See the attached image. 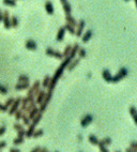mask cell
<instances>
[{"label": "cell", "mask_w": 137, "mask_h": 152, "mask_svg": "<svg viewBox=\"0 0 137 152\" xmlns=\"http://www.w3.org/2000/svg\"><path fill=\"white\" fill-rule=\"evenodd\" d=\"M102 141H103V143H104L105 146H109V145L111 143V138H109V137H106V138L103 139Z\"/></svg>", "instance_id": "45"}, {"label": "cell", "mask_w": 137, "mask_h": 152, "mask_svg": "<svg viewBox=\"0 0 137 152\" xmlns=\"http://www.w3.org/2000/svg\"><path fill=\"white\" fill-rule=\"evenodd\" d=\"M72 59L70 58V57H66V58H64V60L61 62V64L59 65V67H58L57 70H56V72H55V74H54V76L50 78V81H49L48 86H47V89L49 90V91H53L54 89H55V87H56V85H57L58 81L60 79V77L62 76V74H63V71H64V69H66V67H68V64L70 63V61H71Z\"/></svg>", "instance_id": "1"}, {"label": "cell", "mask_w": 137, "mask_h": 152, "mask_svg": "<svg viewBox=\"0 0 137 152\" xmlns=\"http://www.w3.org/2000/svg\"><path fill=\"white\" fill-rule=\"evenodd\" d=\"M118 73H120V74L123 76V77H125V76H126V75L128 74V71L126 70V69H125V67H121Z\"/></svg>", "instance_id": "43"}, {"label": "cell", "mask_w": 137, "mask_h": 152, "mask_svg": "<svg viewBox=\"0 0 137 152\" xmlns=\"http://www.w3.org/2000/svg\"><path fill=\"white\" fill-rule=\"evenodd\" d=\"M15 1H16V0H15Z\"/></svg>", "instance_id": "57"}, {"label": "cell", "mask_w": 137, "mask_h": 152, "mask_svg": "<svg viewBox=\"0 0 137 152\" xmlns=\"http://www.w3.org/2000/svg\"><path fill=\"white\" fill-rule=\"evenodd\" d=\"M24 141H25V139H24V137H19V136H17L16 138L13 139V143L15 145V146H18V145H22V143H24Z\"/></svg>", "instance_id": "31"}, {"label": "cell", "mask_w": 137, "mask_h": 152, "mask_svg": "<svg viewBox=\"0 0 137 152\" xmlns=\"http://www.w3.org/2000/svg\"><path fill=\"white\" fill-rule=\"evenodd\" d=\"M64 34H66V29H64V27H61L59 30H58V33H57V41L58 42H61V41H63V39H64Z\"/></svg>", "instance_id": "15"}, {"label": "cell", "mask_w": 137, "mask_h": 152, "mask_svg": "<svg viewBox=\"0 0 137 152\" xmlns=\"http://www.w3.org/2000/svg\"><path fill=\"white\" fill-rule=\"evenodd\" d=\"M60 1H61V3H64V2H66L68 0H60Z\"/></svg>", "instance_id": "55"}, {"label": "cell", "mask_w": 137, "mask_h": 152, "mask_svg": "<svg viewBox=\"0 0 137 152\" xmlns=\"http://www.w3.org/2000/svg\"><path fill=\"white\" fill-rule=\"evenodd\" d=\"M71 48L72 46L71 45H66L64 50H63V53H62V56H63V58H66V57H69V55H70V52H71Z\"/></svg>", "instance_id": "27"}, {"label": "cell", "mask_w": 137, "mask_h": 152, "mask_svg": "<svg viewBox=\"0 0 137 152\" xmlns=\"http://www.w3.org/2000/svg\"><path fill=\"white\" fill-rule=\"evenodd\" d=\"M130 148L132 149L133 152H137V143L136 141H132L130 143Z\"/></svg>", "instance_id": "44"}, {"label": "cell", "mask_w": 137, "mask_h": 152, "mask_svg": "<svg viewBox=\"0 0 137 152\" xmlns=\"http://www.w3.org/2000/svg\"><path fill=\"white\" fill-rule=\"evenodd\" d=\"M3 5H8V7H15L16 1L15 0H3Z\"/></svg>", "instance_id": "36"}, {"label": "cell", "mask_w": 137, "mask_h": 152, "mask_svg": "<svg viewBox=\"0 0 137 152\" xmlns=\"http://www.w3.org/2000/svg\"><path fill=\"white\" fill-rule=\"evenodd\" d=\"M88 140L91 145H97V143H99V139H97V137L95 135H89Z\"/></svg>", "instance_id": "25"}, {"label": "cell", "mask_w": 137, "mask_h": 152, "mask_svg": "<svg viewBox=\"0 0 137 152\" xmlns=\"http://www.w3.org/2000/svg\"><path fill=\"white\" fill-rule=\"evenodd\" d=\"M85 26H86V22H85L84 19H80L78 24H77V29H75V34L76 36H81L83 34V32H84V29H85Z\"/></svg>", "instance_id": "7"}, {"label": "cell", "mask_w": 137, "mask_h": 152, "mask_svg": "<svg viewBox=\"0 0 137 152\" xmlns=\"http://www.w3.org/2000/svg\"><path fill=\"white\" fill-rule=\"evenodd\" d=\"M92 121H93V117L88 114V115H86V116L81 119V121H80V125H81L83 128H86V126H88Z\"/></svg>", "instance_id": "8"}, {"label": "cell", "mask_w": 137, "mask_h": 152, "mask_svg": "<svg viewBox=\"0 0 137 152\" xmlns=\"http://www.w3.org/2000/svg\"><path fill=\"white\" fill-rule=\"evenodd\" d=\"M40 88H41L40 81H36L34 83H33L32 87H29V88H28V93H27V95H31V94H33V95L36 96V94H38V92L40 91Z\"/></svg>", "instance_id": "3"}, {"label": "cell", "mask_w": 137, "mask_h": 152, "mask_svg": "<svg viewBox=\"0 0 137 152\" xmlns=\"http://www.w3.org/2000/svg\"><path fill=\"white\" fill-rule=\"evenodd\" d=\"M23 110L22 109H17L16 112H14V116H15V119H16V121H19L21 119H22V116H23Z\"/></svg>", "instance_id": "35"}, {"label": "cell", "mask_w": 137, "mask_h": 152, "mask_svg": "<svg viewBox=\"0 0 137 152\" xmlns=\"http://www.w3.org/2000/svg\"><path fill=\"white\" fill-rule=\"evenodd\" d=\"M78 63H79V59H74V60L72 59L71 61H70V63L68 64V67H68V70H69V71H72V70H73V69H74V67H75Z\"/></svg>", "instance_id": "20"}, {"label": "cell", "mask_w": 137, "mask_h": 152, "mask_svg": "<svg viewBox=\"0 0 137 152\" xmlns=\"http://www.w3.org/2000/svg\"><path fill=\"white\" fill-rule=\"evenodd\" d=\"M66 20L68 24H70V25H72L73 27H75L77 26V22L75 20V18L72 16L71 14H66Z\"/></svg>", "instance_id": "12"}, {"label": "cell", "mask_w": 137, "mask_h": 152, "mask_svg": "<svg viewBox=\"0 0 137 152\" xmlns=\"http://www.w3.org/2000/svg\"><path fill=\"white\" fill-rule=\"evenodd\" d=\"M102 77H103V79L105 81H107V83H111V72H109V70H103V72H102Z\"/></svg>", "instance_id": "11"}, {"label": "cell", "mask_w": 137, "mask_h": 152, "mask_svg": "<svg viewBox=\"0 0 137 152\" xmlns=\"http://www.w3.org/2000/svg\"><path fill=\"white\" fill-rule=\"evenodd\" d=\"M25 46H26L27 49H29V50H36V47H38V45L36 43L34 42L33 40H28L26 41V43H25Z\"/></svg>", "instance_id": "9"}, {"label": "cell", "mask_w": 137, "mask_h": 152, "mask_svg": "<svg viewBox=\"0 0 137 152\" xmlns=\"http://www.w3.org/2000/svg\"><path fill=\"white\" fill-rule=\"evenodd\" d=\"M5 132H7V128H5V126H1V128H0V136H2Z\"/></svg>", "instance_id": "48"}, {"label": "cell", "mask_w": 137, "mask_h": 152, "mask_svg": "<svg viewBox=\"0 0 137 152\" xmlns=\"http://www.w3.org/2000/svg\"><path fill=\"white\" fill-rule=\"evenodd\" d=\"M64 29H66V31H69V33H71V34H75V27H73L72 25L70 24H68L66 22V26H63Z\"/></svg>", "instance_id": "23"}, {"label": "cell", "mask_w": 137, "mask_h": 152, "mask_svg": "<svg viewBox=\"0 0 137 152\" xmlns=\"http://www.w3.org/2000/svg\"><path fill=\"white\" fill-rule=\"evenodd\" d=\"M13 128H14V130L16 131V132H17V131H19V130H24V125L21 124V123H18V122L14 123Z\"/></svg>", "instance_id": "40"}, {"label": "cell", "mask_w": 137, "mask_h": 152, "mask_svg": "<svg viewBox=\"0 0 137 152\" xmlns=\"http://www.w3.org/2000/svg\"><path fill=\"white\" fill-rule=\"evenodd\" d=\"M126 152H133V151H132V149L128 147V148H126Z\"/></svg>", "instance_id": "54"}, {"label": "cell", "mask_w": 137, "mask_h": 152, "mask_svg": "<svg viewBox=\"0 0 137 152\" xmlns=\"http://www.w3.org/2000/svg\"><path fill=\"white\" fill-rule=\"evenodd\" d=\"M22 120H23V124H24V125H29L31 123V122H30L31 120L29 119V117L26 116V114H25V112H23Z\"/></svg>", "instance_id": "26"}, {"label": "cell", "mask_w": 137, "mask_h": 152, "mask_svg": "<svg viewBox=\"0 0 137 152\" xmlns=\"http://www.w3.org/2000/svg\"><path fill=\"white\" fill-rule=\"evenodd\" d=\"M124 1H130V0H124Z\"/></svg>", "instance_id": "56"}, {"label": "cell", "mask_w": 137, "mask_h": 152, "mask_svg": "<svg viewBox=\"0 0 137 152\" xmlns=\"http://www.w3.org/2000/svg\"><path fill=\"white\" fill-rule=\"evenodd\" d=\"M78 56H79V58L81 59V58H85L86 57V49L85 48H79L78 49Z\"/></svg>", "instance_id": "39"}, {"label": "cell", "mask_w": 137, "mask_h": 152, "mask_svg": "<svg viewBox=\"0 0 137 152\" xmlns=\"http://www.w3.org/2000/svg\"><path fill=\"white\" fill-rule=\"evenodd\" d=\"M21 100H22V98H17L14 100V102L12 103V105L10 106V108L8 109L9 110V115H14V112H16L18 109V107H19V105H21Z\"/></svg>", "instance_id": "5"}, {"label": "cell", "mask_w": 137, "mask_h": 152, "mask_svg": "<svg viewBox=\"0 0 137 152\" xmlns=\"http://www.w3.org/2000/svg\"><path fill=\"white\" fill-rule=\"evenodd\" d=\"M41 119H42V112H38V114L36 115V116L33 117L32 119H31V120H32V124H34V125L36 126V125L40 123Z\"/></svg>", "instance_id": "19"}, {"label": "cell", "mask_w": 137, "mask_h": 152, "mask_svg": "<svg viewBox=\"0 0 137 152\" xmlns=\"http://www.w3.org/2000/svg\"><path fill=\"white\" fill-rule=\"evenodd\" d=\"M2 18H3V12L0 10V22H2Z\"/></svg>", "instance_id": "52"}, {"label": "cell", "mask_w": 137, "mask_h": 152, "mask_svg": "<svg viewBox=\"0 0 137 152\" xmlns=\"http://www.w3.org/2000/svg\"><path fill=\"white\" fill-rule=\"evenodd\" d=\"M0 93H1V94H7V93H8V89H7V87L0 85Z\"/></svg>", "instance_id": "46"}, {"label": "cell", "mask_w": 137, "mask_h": 152, "mask_svg": "<svg viewBox=\"0 0 137 152\" xmlns=\"http://www.w3.org/2000/svg\"><path fill=\"white\" fill-rule=\"evenodd\" d=\"M25 134H26V130H25V129H24V130L17 131V136H19V137H24Z\"/></svg>", "instance_id": "47"}, {"label": "cell", "mask_w": 137, "mask_h": 152, "mask_svg": "<svg viewBox=\"0 0 137 152\" xmlns=\"http://www.w3.org/2000/svg\"><path fill=\"white\" fill-rule=\"evenodd\" d=\"M36 106V101H31V102H29V103L27 104V106L26 108H25V110L24 112H29L32 109V108Z\"/></svg>", "instance_id": "28"}, {"label": "cell", "mask_w": 137, "mask_h": 152, "mask_svg": "<svg viewBox=\"0 0 137 152\" xmlns=\"http://www.w3.org/2000/svg\"><path fill=\"white\" fill-rule=\"evenodd\" d=\"M21 150L19 149H17V148H11L10 149V152H19Z\"/></svg>", "instance_id": "51"}, {"label": "cell", "mask_w": 137, "mask_h": 152, "mask_svg": "<svg viewBox=\"0 0 137 152\" xmlns=\"http://www.w3.org/2000/svg\"><path fill=\"white\" fill-rule=\"evenodd\" d=\"M29 103V101H28V98H27V96H25V98H23L22 100H21V109H22L23 112L25 110V108H26L27 104Z\"/></svg>", "instance_id": "24"}, {"label": "cell", "mask_w": 137, "mask_h": 152, "mask_svg": "<svg viewBox=\"0 0 137 152\" xmlns=\"http://www.w3.org/2000/svg\"><path fill=\"white\" fill-rule=\"evenodd\" d=\"M62 7H63V11H64V13L66 14H71V11H72V7L71 5L66 1L64 3H62Z\"/></svg>", "instance_id": "21"}, {"label": "cell", "mask_w": 137, "mask_h": 152, "mask_svg": "<svg viewBox=\"0 0 137 152\" xmlns=\"http://www.w3.org/2000/svg\"><path fill=\"white\" fill-rule=\"evenodd\" d=\"M18 81L19 83H29V77L27 75H21L18 77Z\"/></svg>", "instance_id": "38"}, {"label": "cell", "mask_w": 137, "mask_h": 152, "mask_svg": "<svg viewBox=\"0 0 137 152\" xmlns=\"http://www.w3.org/2000/svg\"><path fill=\"white\" fill-rule=\"evenodd\" d=\"M29 128H28V130L26 131V134H25V136L26 137H28V138H30V137H32V134L34 133V131H36V125L32 124V123H30V124L28 125Z\"/></svg>", "instance_id": "14"}, {"label": "cell", "mask_w": 137, "mask_h": 152, "mask_svg": "<svg viewBox=\"0 0 137 152\" xmlns=\"http://www.w3.org/2000/svg\"><path fill=\"white\" fill-rule=\"evenodd\" d=\"M11 27H13V28L18 27V19L16 16H12V17H11Z\"/></svg>", "instance_id": "32"}, {"label": "cell", "mask_w": 137, "mask_h": 152, "mask_svg": "<svg viewBox=\"0 0 137 152\" xmlns=\"http://www.w3.org/2000/svg\"><path fill=\"white\" fill-rule=\"evenodd\" d=\"M52 96H53V91H47L46 93H45V98L44 100L42 101L40 103V108H39V110H40V112H43L46 109V107H47V105H48L49 101H50V98H52Z\"/></svg>", "instance_id": "2"}, {"label": "cell", "mask_w": 137, "mask_h": 152, "mask_svg": "<svg viewBox=\"0 0 137 152\" xmlns=\"http://www.w3.org/2000/svg\"><path fill=\"white\" fill-rule=\"evenodd\" d=\"M128 112H130V115L131 116H135V115H137V109H136V107L135 106H131L130 107V110H128Z\"/></svg>", "instance_id": "42"}, {"label": "cell", "mask_w": 137, "mask_h": 152, "mask_svg": "<svg viewBox=\"0 0 137 152\" xmlns=\"http://www.w3.org/2000/svg\"><path fill=\"white\" fill-rule=\"evenodd\" d=\"M97 146H99V148H100V151L102 152H108V149L106 148V146L103 143V141L102 140H99V143H97Z\"/></svg>", "instance_id": "34"}, {"label": "cell", "mask_w": 137, "mask_h": 152, "mask_svg": "<svg viewBox=\"0 0 137 152\" xmlns=\"http://www.w3.org/2000/svg\"><path fill=\"white\" fill-rule=\"evenodd\" d=\"M79 45L78 44H74L73 46H72L71 48V52H70V55H69V57L71 59H74L76 57V55H77V53H78V49H79Z\"/></svg>", "instance_id": "10"}, {"label": "cell", "mask_w": 137, "mask_h": 152, "mask_svg": "<svg viewBox=\"0 0 137 152\" xmlns=\"http://www.w3.org/2000/svg\"><path fill=\"white\" fill-rule=\"evenodd\" d=\"M5 147H7V143L5 141H0V150L3 149Z\"/></svg>", "instance_id": "50"}, {"label": "cell", "mask_w": 137, "mask_h": 152, "mask_svg": "<svg viewBox=\"0 0 137 152\" xmlns=\"http://www.w3.org/2000/svg\"><path fill=\"white\" fill-rule=\"evenodd\" d=\"M49 81H50V77L48 75H46L44 77V79H43V83H42V86H43V88H47V86H48Z\"/></svg>", "instance_id": "37"}, {"label": "cell", "mask_w": 137, "mask_h": 152, "mask_svg": "<svg viewBox=\"0 0 137 152\" xmlns=\"http://www.w3.org/2000/svg\"><path fill=\"white\" fill-rule=\"evenodd\" d=\"M43 134H44V131L43 130H36L34 133L32 134V137H33V138H39L41 136H43Z\"/></svg>", "instance_id": "33"}, {"label": "cell", "mask_w": 137, "mask_h": 152, "mask_svg": "<svg viewBox=\"0 0 137 152\" xmlns=\"http://www.w3.org/2000/svg\"><path fill=\"white\" fill-rule=\"evenodd\" d=\"M124 77L120 73H118L117 75H115V76H113L111 77V83H118V81H120L121 79H123Z\"/></svg>", "instance_id": "29"}, {"label": "cell", "mask_w": 137, "mask_h": 152, "mask_svg": "<svg viewBox=\"0 0 137 152\" xmlns=\"http://www.w3.org/2000/svg\"><path fill=\"white\" fill-rule=\"evenodd\" d=\"M45 10H46L47 14H49V15H53L54 14V5L50 1H46L45 2Z\"/></svg>", "instance_id": "16"}, {"label": "cell", "mask_w": 137, "mask_h": 152, "mask_svg": "<svg viewBox=\"0 0 137 152\" xmlns=\"http://www.w3.org/2000/svg\"><path fill=\"white\" fill-rule=\"evenodd\" d=\"M40 112V110H39V108L36 107V106H34V107L32 108V109H31L30 112H28V117H29V119H32V118H33V117L36 116V114H38V112Z\"/></svg>", "instance_id": "22"}, {"label": "cell", "mask_w": 137, "mask_h": 152, "mask_svg": "<svg viewBox=\"0 0 137 152\" xmlns=\"http://www.w3.org/2000/svg\"><path fill=\"white\" fill-rule=\"evenodd\" d=\"M0 112H8V108L5 106V104H3V105H2V104H0Z\"/></svg>", "instance_id": "49"}, {"label": "cell", "mask_w": 137, "mask_h": 152, "mask_svg": "<svg viewBox=\"0 0 137 152\" xmlns=\"http://www.w3.org/2000/svg\"><path fill=\"white\" fill-rule=\"evenodd\" d=\"M30 87L29 83H18L17 85L15 86V89L16 90H26Z\"/></svg>", "instance_id": "18"}, {"label": "cell", "mask_w": 137, "mask_h": 152, "mask_svg": "<svg viewBox=\"0 0 137 152\" xmlns=\"http://www.w3.org/2000/svg\"><path fill=\"white\" fill-rule=\"evenodd\" d=\"M32 152H48V149L45 147H34L31 149Z\"/></svg>", "instance_id": "30"}, {"label": "cell", "mask_w": 137, "mask_h": 152, "mask_svg": "<svg viewBox=\"0 0 137 152\" xmlns=\"http://www.w3.org/2000/svg\"><path fill=\"white\" fill-rule=\"evenodd\" d=\"M45 92L44 90H40L39 92H38V94H36V103H38V104H40L43 100H44V98H45Z\"/></svg>", "instance_id": "17"}, {"label": "cell", "mask_w": 137, "mask_h": 152, "mask_svg": "<svg viewBox=\"0 0 137 152\" xmlns=\"http://www.w3.org/2000/svg\"><path fill=\"white\" fill-rule=\"evenodd\" d=\"M46 55L47 56H50V57H54V58L56 59H59V60H62L63 59V56H62V54L60 53V52H57V50H54L53 48H50V47H48V48L46 49Z\"/></svg>", "instance_id": "4"}, {"label": "cell", "mask_w": 137, "mask_h": 152, "mask_svg": "<svg viewBox=\"0 0 137 152\" xmlns=\"http://www.w3.org/2000/svg\"><path fill=\"white\" fill-rule=\"evenodd\" d=\"M133 120H134V123H135V124H137V115L133 116Z\"/></svg>", "instance_id": "53"}, {"label": "cell", "mask_w": 137, "mask_h": 152, "mask_svg": "<svg viewBox=\"0 0 137 152\" xmlns=\"http://www.w3.org/2000/svg\"><path fill=\"white\" fill-rule=\"evenodd\" d=\"M91 38H92V30H87L84 34H81V41H83V43L88 42Z\"/></svg>", "instance_id": "13"}, {"label": "cell", "mask_w": 137, "mask_h": 152, "mask_svg": "<svg viewBox=\"0 0 137 152\" xmlns=\"http://www.w3.org/2000/svg\"><path fill=\"white\" fill-rule=\"evenodd\" d=\"M14 100H15V98H9L8 100H7V102H5V106L8 108V109H9V107L11 106V105H12V103L14 102Z\"/></svg>", "instance_id": "41"}, {"label": "cell", "mask_w": 137, "mask_h": 152, "mask_svg": "<svg viewBox=\"0 0 137 152\" xmlns=\"http://www.w3.org/2000/svg\"><path fill=\"white\" fill-rule=\"evenodd\" d=\"M2 22H3V26H5V29H10L11 27V17H10L9 11L5 10L3 12V18H2Z\"/></svg>", "instance_id": "6"}]
</instances>
